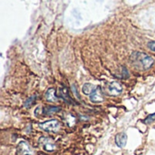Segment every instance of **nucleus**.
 <instances>
[{
  "mask_svg": "<svg viewBox=\"0 0 155 155\" xmlns=\"http://www.w3.org/2000/svg\"><path fill=\"white\" fill-rule=\"evenodd\" d=\"M89 96H90V100L93 103H102L104 101V95L101 88L99 87H96Z\"/></svg>",
  "mask_w": 155,
  "mask_h": 155,
  "instance_id": "obj_5",
  "label": "nucleus"
},
{
  "mask_svg": "<svg viewBox=\"0 0 155 155\" xmlns=\"http://www.w3.org/2000/svg\"><path fill=\"white\" fill-rule=\"evenodd\" d=\"M115 143L118 147H124L127 143V135L124 133H120L115 136Z\"/></svg>",
  "mask_w": 155,
  "mask_h": 155,
  "instance_id": "obj_7",
  "label": "nucleus"
},
{
  "mask_svg": "<svg viewBox=\"0 0 155 155\" xmlns=\"http://www.w3.org/2000/svg\"><path fill=\"white\" fill-rule=\"evenodd\" d=\"M17 155H34V151L32 147L25 141L20 142L16 148Z\"/></svg>",
  "mask_w": 155,
  "mask_h": 155,
  "instance_id": "obj_4",
  "label": "nucleus"
},
{
  "mask_svg": "<svg viewBox=\"0 0 155 155\" xmlns=\"http://www.w3.org/2000/svg\"><path fill=\"white\" fill-rule=\"evenodd\" d=\"M39 144L46 152H53L56 148L54 142L49 137H41L39 139Z\"/></svg>",
  "mask_w": 155,
  "mask_h": 155,
  "instance_id": "obj_3",
  "label": "nucleus"
},
{
  "mask_svg": "<svg viewBox=\"0 0 155 155\" xmlns=\"http://www.w3.org/2000/svg\"><path fill=\"white\" fill-rule=\"evenodd\" d=\"M39 127L45 132H57L60 129V123L57 120H50L39 124Z\"/></svg>",
  "mask_w": 155,
  "mask_h": 155,
  "instance_id": "obj_2",
  "label": "nucleus"
},
{
  "mask_svg": "<svg viewBox=\"0 0 155 155\" xmlns=\"http://www.w3.org/2000/svg\"><path fill=\"white\" fill-rule=\"evenodd\" d=\"M132 60L134 65L141 69H149L153 64V59L146 54L135 52L132 55Z\"/></svg>",
  "mask_w": 155,
  "mask_h": 155,
  "instance_id": "obj_1",
  "label": "nucleus"
},
{
  "mask_svg": "<svg viewBox=\"0 0 155 155\" xmlns=\"http://www.w3.org/2000/svg\"><path fill=\"white\" fill-rule=\"evenodd\" d=\"M148 47L150 50H152L153 52H155V41H153V42H150L148 44Z\"/></svg>",
  "mask_w": 155,
  "mask_h": 155,
  "instance_id": "obj_12",
  "label": "nucleus"
},
{
  "mask_svg": "<svg viewBox=\"0 0 155 155\" xmlns=\"http://www.w3.org/2000/svg\"><path fill=\"white\" fill-rule=\"evenodd\" d=\"M35 99V95H34V96H32V97H31L30 99H28V100L26 101V103H25V105H26V106H28V105H30V104H31L33 103L32 101H34Z\"/></svg>",
  "mask_w": 155,
  "mask_h": 155,
  "instance_id": "obj_13",
  "label": "nucleus"
},
{
  "mask_svg": "<svg viewBox=\"0 0 155 155\" xmlns=\"http://www.w3.org/2000/svg\"><path fill=\"white\" fill-rule=\"evenodd\" d=\"M108 92L111 95H117L123 91L122 85L117 82H113L108 84Z\"/></svg>",
  "mask_w": 155,
  "mask_h": 155,
  "instance_id": "obj_6",
  "label": "nucleus"
},
{
  "mask_svg": "<svg viewBox=\"0 0 155 155\" xmlns=\"http://www.w3.org/2000/svg\"><path fill=\"white\" fill-rule=\"evenodd\" d=\"M45 97H46V100H47L48 102H52V103L57 102L58 99H59V97H58V96L56 95V94H55V89H54V88H51V89H49V90L46 92Z\"/></svg>",
  "mask_w": 155,
  "mask_h": 155,
  "instance_id": "obj_8",
  "label": "nucleus"
},
{
  "mask_svg": "<svg viewBox=\"0 0 155 155\" xmlns=\"http://www.w3.org/2000/svg\"><path fill=\"white\" fill-rule=\"evenodd\" d=\"M153 121H155V114L149 115V116L144 120V122H145L146 124H150V123H152V122H153Z\"/></svg>",
  "mask_w": 155,
  "mask_h": 155,
  "instance_id": "obj_11",
  "label": "nucleus"
},
{
  "mask_svg": "<svg viewBox=\"0 0 155 155\" xmlns=\"http://www.w3.org/2000/svg\"><path fill=\"white\" fill-rule=\"evenodd\" d=\"M61 110L60 107H56V106H47L45 107L43 109V114L44 115H50L53 114H55L57 112H59Z\"/></svg>",
  "mask_w": 155,
  "mask_h": 155,
  "instance_id": "obj_9",
  "label": "nucleus"
},
{
  "mask_svg": "<svg viewBox=\"0 0 155 155\" xmlns=\"http://www.w3.org/2000/svg\"><path fill=\"white\" fill-rule=\"evenodd\" d=\"M95 88H96V86H94L92 84H85L83 86V93L86 95H90Z\"/></svg>",
  "mask_w": 155,
  "mask_h": 155,
  "instance_id": "obj_10",
  "label": "nucleus"
}]
</instances>
